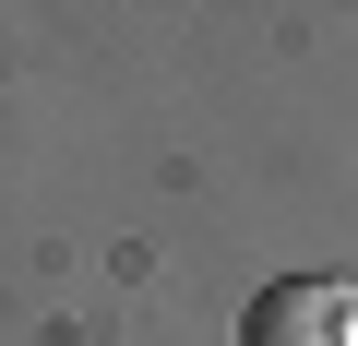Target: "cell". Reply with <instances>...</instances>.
I'll list each match as a JSON object with an SVG mask.
<instances>
[{
  "instance_id": "1",
  "label": "cell",
  "mask_w": 358,
  "mask_h": 346,
  "mask_svg": "<svg viewBox=\"0 0 358 346\" xmlns=\"http://www.w3.org/2000/svg\"><path fill=\"white\" fill-rule=\"evenodd\" d=\"M239 346H358V287H334V275H275V287H251Z\"/></svg>"
}]
</instances>
